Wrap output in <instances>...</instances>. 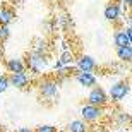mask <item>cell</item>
I'll return each instance as SVG.
<instances>
[{
	"label": "cell",
	"mask_w": 132,
	"mask_h": 132,
	"mask_svg": "<svg viewBox=\"0 0 132 132\" xmlns=\"http://www.w3.org/2000/svg\"><path fill=\"white\" fill-rule=\"evenodd\" d=\"M130 93V82L129 81H117V82H113L108 89V100L113 103H120L129 96Z\"/></svg>",
	"instance_id": "cell-1"
},
{
	"label": "cell",
	"mask_w": 132,
	"mask_h": 132,
	"mask_svg": "<svg viewBox=\"0 0 132 132\" xmlns=\"http://www.w3.org/2000/svg\"><path fill=\"white\" fill-rule=\"evenodd\" d=\"M38 93L45 100H53L59 96V82L52 77L41 79L38 82Z\"/></svg>",
	"instance_id": "cell-2"
},
{
	"label": "cell",
	"mask_w": 132,
	"mask_h": 132,
	"mask_svg": "<svg viewBox=\"0 0 132 132\" xmlns=\"http://www.w3.org/2000/svg\"><path fill=\"white\" fill-rule=\"evenodd\" d=\"M86 101H88V105H93V106H98V108H105L110 103V100H108V94H106L105 89L100 88V86H94V88L89 89Z\"/></svg>",
	"instance_id": "cell-3"
},
{
	"label": "cell",
	"mask_w": 132,
	"mask_h": 132,
	"mask_svg": "<svg viewBox=\"0 0 132 132\" xmlns=\"http://www.w3.org/2000/svg\"><path fill=\"white\" fill-rule=\"evenodd\" d=\"M24 65L29 69L31 72L41 74V70L46 67V59H45V53H43V52H36V50H33V52L29 53V57H28V60L24 62Z\"/></svg>",
	"instance_id": "cell-4"
},
{
	"label": "cell",
	"mask_w": 132,
	"mask_h": 132,
	"mask_svg": "<svg viewBox=\"0 0 132 132\" xmlns=\"http://www.w3.org/2000/svg\"><path fill=\"white\" fill-rule=\"evenodd\" d=\"M103 108H98V106H93V105H82L81 106V120L86 123H93V122H98L100 118L103 117Z\"/></svg>",
	"instance_id": "cell-5"
},
{
	"label": "cell",
	"mask_w": 132,
	"mask_h": 132,
	"mask_svg": "<svg viewBox=\"0 0 132 132\" xmlns=\"http://www.w3.org/2000/svg\"><path fill=\"white\" fill-rule=\"evenodd\" d=\"M7 79H9V86L17 88V89H24V88H28V84H29V76H28L26 72L9 74Z\"/></svg>",
	"instance_id": "cell-6"
},
{
	"label": "cell",
	"mask_w": 132,
	"mask_h": 132,
	"mask_svg": "<svg viewBox=\"0 0 132 132\" xmlns=\"http://www.w3.org/2000/svg\"><path fill=\"white\" fill-rule=\"evenodd\" d=\"M76 67H77L79 72H93L96 69V60L91 55H81L76 60Z\"/></svg>",
	"instance_id": "cell-7"
},
{
	"label": "cell",
	"mask_w": 132,
	"mask_h": 132,
	"mask_svg": "<svg viewBox=\"0 0 132 132\" xmlns=\"http://www.w3.org/2000/svg\"><path fill=\"white\" fill-rule=\"evenodd\" d=\"M103 15H105V19L110 21V22H117L120 21L122 17V9H120V5L112 2V4H108L105 9H103Z\"/></svg>",
	"instance_id": "cell-8"
},
{
	"label": "cell",
	"mask_w": 132,
	"mask_h": 132,
	"mask_svg": "<svg viewBox=\"0 0 132 132\" xmlns=\"http://www.w3.org/2000/svg\"><path fill=\"white\" fill-rule=\"evenodd\" d=\"M74 77H76V81H77L81 86H84V88H94L96 86V76H94L93 72H76L74 74Z\"/></svg>",
	"instance_id": "cell-9"
},
{
	"label": "cell",
	"mask_w": 132,
	"mask_h": 132,
	"mask_svg": "<svg viewBox=\"0 0 132 132\" xmlns=\"http://www.w3.org/2000/svg\"><path fill=\"white\" fill-rule=\"evenodd\" d=\"M5 69L9 74H17V72H24L26 65L21 59H9L5 62Z\"/></svg>",
	"instance_id": "cell-10"
},
{
	"label": "cell",
	"mask_w": 132,
	"mask_h": 132,
	"mask_svg": "<svg viewBox=\"0 0 132 132\" xmlns=\"http://www.w3.org/2000/svg\"><path fill=\"white\" fill-rule=\"evenodd\" d=\"M113 41H115V46H132V39L129 38L127 34H125V31L122 29H117L115 33H113Z\"/></svg>",
	"instance_id": "cell-11"
},
{
	"label": "cell",
	"mask_w": 132,
	"mask_h": 132,
	"mask_svg": "<svg viewBox=\"0 0 132 132\" xmlns=\"http://www.w3.org/2000/svg\"><path fill=\"white\" fill-rule=\"evenodd\" d=\"M65 132H89L88 123L82 122L81 118H76V120H70L65 127Z\"/></svg>",
	"instance_id": "cell-12"
},
{
	"label": "cell",
	"mask_w": 132,
	"mask_h": 132,
	"mask_svg": "<svg viewBox=\"0 0 132 132\" xmlns=\"http://www.w3.org/2000/svg\"><path fill=\"white\" fill-rule=\"evenodd\" d=\"M14 19V12L7 7H0V26H9Z\"/></svg>",
	"instance_id": "cell-13"
},
{
	"label": "cell",
	"mask_w": 132,
	"mask_h": 132,
	"mask_svg": "<svg viewBox=\"0 0 132 132\" xmlns=\"http://www.w3.org/2000/svg\"><path fill=\"white\" fill-rule=\"evenodd\" d=\"M117 57L122 62H130L132 60V46H118L117 48Z\"/></svg>",
	"instance_id": "cell-14"
},
{
	"label": "cell",
	"mask_w": 132,
	"mask_h": 132,
	"mask_svg": "<svg viewBox=\"0 0 132 132\" xmlns=\"http://www.w3.org/2000/svg\"><path fill=\"white\" fill-rule=\"evenodd\" d=\"M72 59H74V57H72L70 52H64L62 57H60V60H59V64L64 67V65H67V64H72Z\"/></svg>",
	"instance_id": "cell-15"
},
{
	"label": "cell",
	"mask_w": 132,
	"mask_h": 132,
	"mask_svg": "<svg viewBox=\"0 0 132 132\" xmlns=\"http://www.w3.org/2000/svg\"><path fill=\"white\" fill-rule=\"evenodd\" d=\"M7 89H9V79H7V76L0 74V94L5 93Z\"/></svg>",
	"instance_id": "cell-16"
},
{
	"label": "cell",
	"mask_w": 132,
	"mask_h": 132,
	"mask_svg": "<svg viewBox=\"0 0 132 132\" xmlns=\"http://www.w3.org/2000/svg\"><path fill=\"white\" fill-rule=\"evenodd\" d=\"M33 132H59V130H57V127H53V125H38Z\"/></svg>",
	"instance_id": "cell-17"
},
{
	"label": "cell",
	"mask_w": 132,
	"mask_h": 132,
	"mask_svg": "<svg viewBox=\"0 0 132 132\" xmlns=\"http://www.w3.org/2000/svg\"><path fill=\"white\" fill-rule=\"evenodd\" d=\"M9 34H10L9 26H0V41H5L9 38Z\"/></svg>",
	"instance_id": "cell-18"
},
{
	"label": "cell",
	"mask_w": 132,
	"mask_h": 132,
	"mask_svg": "<svg viewBox=\"0 0 132 132\" xmlns=\"http://www.w3.org/2000/svg\"><path fill=\"white\" fill-rule=\"evenodd\" d=\"M120 4H123V5H125V7H130L132 0H120Z\"/></svg>",
	"instance_id": "cell-19"
},
{
	"label": "cell",
	"mask_w": 132,
	"mask_h": 132,
	"mask_svg": "<svg viewBox=\"0 0 132 132\" xmlns=\"http://www.w3.org/2000/svg\"><path fill=\"white\" fill-rule=\"evenodd\" d=\"M15 132H33V129H28V127H22V129H19V130H15Z\"/></svg>",
	"instance_id": "cell-20"
},
{
	"label": "cell",
	"mask_w": 132,
	"mask_h": 132,
	"mask_svg": "<svg viewBox=\"0 0 132 132\" xmlns=\"http://www.w3.org/2000/svg\"><path fill=\"white\" fill-rule=\"evenodd\" d=\"M93 132H108V130H106V129H103V127H98V129H94Z\"/></svg>",
	"instance_id": "cell-21"
}]
</instances>
